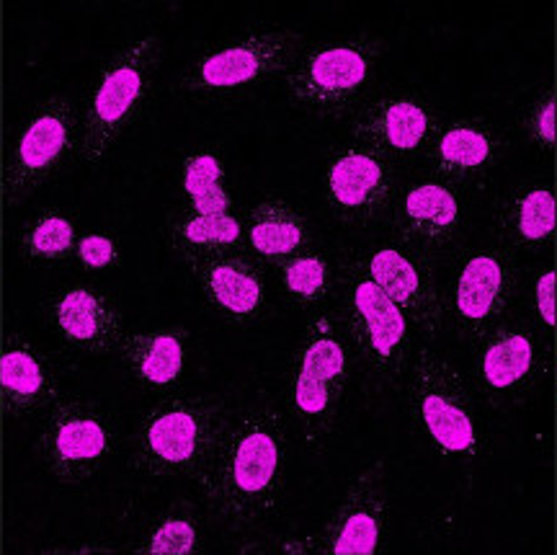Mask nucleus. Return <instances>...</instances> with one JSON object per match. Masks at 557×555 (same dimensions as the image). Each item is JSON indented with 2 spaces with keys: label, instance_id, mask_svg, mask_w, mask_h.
<instances>
[{
  "label": "nucleus",
  "instance_id": "nucleus-29",
  "mask_svg": "<svg viewBox=\"0 0 557 555\" xmlns=\"http://www.w3.org/2000/svg\"><path fill=\"white\" fill-rule=\"evenodd\" d=\"M181 182L189 199L205 197V194L225 186V161L218 150H197L181 163Z\"/></svg>",
  "mask_w": 557,
  "mask_h": 555
},
{
  "label": "nucleus",
  "instance_id": "nucleus-28",
  "mask_svg": "<svg viewBox=\"0 0 557 555\" xmlns=\"http://www.w3.org/2000/svg\"><path fill=\"white\" fill-rule=\"evenodd\" d=\"M78 227L62 212H45L34 220V225L26 233L24 246L29 259L39 263H62L75 259L78 248Z\"/></svg>",
  "mask_w": 557,
  "mask_h": 555
},
{
  "label": "nucleus",
  "instance_id": "nucleus-3",
  "mask_svg": "<svg viewBox=\"0 0 557 555\" xmlns=\"http://www.w3.org/2000/svg\"><path fill=\"white\" fill-rule=\"evenodd\" d=\"M410 419L444 460L472 468L485 455L483 416L475 391L431 344H418L406 385Z\"/></svg>",
  "mask_w": 557,
  "mask_h": 555
},
{
  "label": "nucleus",
  "instance_id": "nucleus-13",
  "mask_svg": "<svg viewBox=\"0 0 557 555\" xmlns=\"http://www.w3.org/2000/svg\"><path fill=\"white\" fill-rule=\"evenodd\" d=\"M81 150V111L65 96H54L34 109L21 130L9 163V194L50 182Z\"/></svg>",
  "mask_w": 557,
  "mask_h": 555
},
{
  "label": "nucleus",
  "instance_id": "nucleus-26",
  "mask_svg": "<svg viewBox=\"0 0 557 555\" xmlns=\"http://www.w3.org/2000/svg\"><path fill=\"white\" fill-rule=\"evenodd\" d=\"M276 276L278 287L287 295L292 308L299 310H315L329 303L338 282L329 256L315 251V248H305V251L278 261Z\"/></svg>",
  "mask_w": 557,
  "mask_h": 555
},
{
  "label": "nucleus",
  "instance_id": "nucleus-1",
  "mask_svg": "<svg viewBox=\"0 0 557 555\" xmlns=\"http://www.w3.org/2000/svg\"><path fill=\"white\" fill-rule=\"evenodd\" d=\"M287 462V419L271 406H253L230 419L212 462L194 483L214 515L238 530H250L282 509Z\"/></svg>",
  "mask_w": 557,
  "mask_h": 555
},
{
  "label": "nucleus",
  "instance_id": "nucleus-25",
  "mask_svg": "<svg viewBox=\"0 0 557 555\" xmlns=\"http://www.w3.org/2000/svg\"><path fill=\"white\" fill-rule=\"evenodd\" d=\"M243 238H246V227L235 212H184L169 225V246L181 261L235 251L243 246Z\"/></svg>",
  "mask_w": 557,
  "mask_h": 555
},
{
  "label": "nucleus",
  "instance_id": "nucleus-11",
  "mask_svg": "<svg viewBox=\"0 0 557 555\" xmlns=\"http://www.w3.org/2000/svg\"><path fill=\"white\" fill-rule=\"evenodd\" d=\"M323 197L333 218L344 225L367 227L393 210L398 197L395 163L361 143L333 150L323 176Z\"/></svg>",
  "mask_w": 557,
  "mask_h": 555
},
{
  "label": "nucleus",
  "instance_id": "nucleus-21",
  "mask_svg": "<svg viewBox=\"0 0 557 555\" xmlns=\"http://www.w3.org/2000/svg\"><path fill=\"white\" fill-rule=\"evenodd\" d=\"M500 240L508 251L540 254L553 246L557 199L553 184H527L506 194L496 212Z\"/></svg>",
  "mask_w": 557,
  "mask_h": 555
},
{
  "label": "nucleus",
  "instance_id": "nucleus-9",
  "mask_svg": "<svg viewBox=\"0 0 557 555\" xmlns=\"http://www.w3.org/2000/svg\"><path fill=\"white\" fill-rule=\"evenodd\" d=\"M517 287V259L506 246L470 248L459 256L451 276L449 305L457 333L472 349L508 318Z\"/></svg>",
  "mask_w": 557,
  "mask_h": 555
},
{
  "label": "nucleus",
  "instance_id": "nucleus-27",
  "mask_svg": "<svg viewBox=\"0 0 557 555\" xmlns=\"http://www.w3.org/2000/svg\"><path fill=\"white\" fill-rule=\"evenodd\" d=\"M137 553L150 555H197L205 551L201 522L191 509H171L139 540Z\"/></svg>",
  "mask_w": 557,
  "mask_h": 555
},
{
  "label": "nucleus",
  "instance_id": "nucleus-14",
  "mask_svg": "<svg viewBox=\"0 0 557 555\" xmlns=\"http://www.w3.org/2000/svg\"><path fill=\"white\" fill-rule=\"evenodd\" d=\"M434 103L418 94H387L372 99L354 116V143L367 145L389 163L426 156L431 140L442 127Z\"/></svg>",
  "mask_w": 557,
  "mask_h": 555
},
{
  "label": "nucleus",
  "instance_id": "nucleus-33",
  "mask_svg": "<svg viewBox=\"0 0 557 555\" xmlns=\"http://www.w3.org/2000/svg\"><path fill=\"white\" fill-rule=\"evenodd\" d=\"M189 212L197 214H225L233 212V197H230L225 186L222 189H214L205 194V197L189 199Z\"/></svg>",
  "mask_w": 557,
  "mask_h": 555
},
{
  "label": "nucleus",
  "instance_id": "nucleus-15",
  "mask_svg": "<svg viewBox=\"0 0 557 555\" xmlns=\"http://www.w3.org/2000/svg\"><path fill=\"white\" fill-rule=\"evenodd\" d=\"M389 212L398 243L421 254L423 259L455 246L465 227L462 194L442 178L410 184L395 197Z\"/></svg>",
  "mask_w": 557,
  "mask_h": 555
},
{
  "label": "nucleus",
  "instance_id": "nucleus-17",
  "mask_svg": "<svg viewBox=\"0 0 557 555\" xmlns=\"http://www.w3.org/2000/svg\"><path fill=\"white\" fill-rule=\"evenodd\" d=\"M508 152V140L496 124L483 116H457L442 122L426 150V161L436 178L457 189L483 184Z\"/></svg>",
  "mask_w": 557,
  "mask_h": 555
},
{
  "label": "nucleus",
  "instance_id": "nucleus-18",
  "mask_svg": "<svg viewBox=\"0 0 557 555\" xmlns=\"http://www.w3.org/2000/svg\"><path fill=\"white\" fill-rule=\"evenodd\" d=\"M199 293L212 305L214 313H220L227 323L246 325L259 321L267 313L269 289L263 280L261 267L246 251H235L199 256L186 259Z\"/></svg>",
  "mask_w": 557,
  "mask_h": 555
},
{
  "label": "nucleus",
  "instance_id": "nucleus-32",
  "mask_svg": "<svg viewBox=\"0 0 557 555\" xmlns=\"http://www.w3.org/2000/svg\"><path fill=\"white\" fill-rule=\"evenodd\" d=\"M534 310L542 329L553 331L557 323V276L553 267H545L534 276Z\"/></svg>",
  "mask_w": 557,
  "mask_h": 555
},
{
  "label": "nucleus",
  "instance_id": "nucleus-23",
  "mask_svg": "<svg viewBox=\"0 0 557 555\" xmlns=\"http://www.w3.org/2000/svg\"><path fill=\"white\" fill-rule=\"evenodd\" d=\"M120 354L132 378L156 391H171L186 370V333L178 329L127 333Z\"/></svg>",
  "mask_w": 557,
  "mask_h": 555
},
{
  "label": "nucleus",
  "instance_id": "nucleus-19",
  "mask_svg": "<svg viewBox=\"0 0 557 555\" xmlns=\"http://www.w3.org/2000/svg\"><path fill=\"white\" fill-rule=\"evenodd\" d=\"M50 325L62 344L83 354L120 351L127 336L120 303L96 284H73L54 295Z\"/></svg>",
  "mask_w": 557,
  "mask_h": 555
},
{
  "label": "nucleus",
  "instance_id": "nucleus-30",
  "mask_svg": "<svg viewBox=\"0 0 557 555\" xmlns=\"http://www.w3.org/2000/svg\"><path fill=\"white\" fill-rule=\"evenodd\" d=\"M524 135L540 152H553L557 145V96L555 88L542 91L524 114Z\"/></svg>",
  "mask_w": 557,
  "mask_h": 555
},
{
  "label": "nucleus",
  "instance_id": "nucleus-20",
  "mask_svg": "<svg viewBox=\"0 0 557 555\" xmlns=\"http://www.w3.org/2000/svg\"><path fill=\"white\" fill-rule=\"evenodd\" d=\"M0 387L5 408L13 416L52 408L60 398V378L54 362L34 342L11 338L0 357Z\"/></svg>",
  "mask_w": 557,
  "mask_h": 555
},
{
  "label": "nucleus",
  "instance_id": "nucleus-8",
  "mask_svg": "<svg viewBox=\"0 0 557 555\" xmlns=\"http://www.w3.org/2000/svg\"><path fill=\"white\" fill-rule=\"evenodd\" d=\"M120 421L86 395H62L50 408L41 455L54 481L81 485L99 476L120 449Z\"/></svg>",
  "mask_w": 557,
  "mask_h": 555
},
{
  "label": "nucleus",
  "instance_id": "nucleus-31",
  "mask_svg": "<svg viewBox=\"0 0 557 555\" xmlns=\"http://www.w3.org/2000/svg\"><path fill=\"white\" fill-rule=\"evenodd\" d=\"M75 259L90 272H107L122 261L120 246L107 233H83L75 248Z\"/></svg>",
  "mask_w": 557,
  "mask_h": 555
},
{
  "label": "nucleus",
  "instance_id": "nucleus-2",
  "mask_svg": "<svg viewBox=\"0 0 557 555\" xmlns=\"http://www.w3.org/2000/svg\"><path fill=\"white\" fill-rule=\"evenodd\" d=\"M230 427V414L212 395H169L139 419L129 447V470L145 478L191 481L205 473Z\"/></svg>",
  "mask_w": 557,
  "mask_h": 555
},
{
  "label": "nucleus",
  "instance_id": "nucleus-10",
  "mask_svg": "<svg viewBox=\"0 0 557 555\" xmlns=\"http://www.w3.org/2000/svg\"><path fill=\"white\" fill-rule=\"evenodd\" d=\"M475 354V387L496 408L524 400L549 372V344L521 318H504Z\"/></svg>",
  "mask_w": 557,
  "mask_h": 555
},
{
  "label": "nucleus",
  "instance_id": "nucleus-12",
  "mask_svg": "<svg viewBox=\"0 0 557 555\" xmlns=\"http://www.w3.org/2000/svg\"><path fill=\"white\" fill-rule=\"evenodd\" d=\"M369 276L406 313L418 342L434 344L447 325V300L431 272L429 259L403 243H385L361 254Z\"/></svg>",
  "mask_w": 557,
  "mask_h": 555
},
{
  "label": "nucleus",
  "instance_id": "nucleus-24",
  "mask_svg": "<svg viewBox=\"0 0 557 555\" xmlns=\"http://www.w3.org/2000/svg\"><path fill=\"white\" fill-rule=\"evenodd\" d=\"M348 346L351 344H348L341 321L329 313H315L305 325V336L295 354L292 374L344 393L348 370H351Z\"/></svg>",
  "mask_w": 557,
  "mask_h": 555
},
{
  "label": "nucleus",
  "instance_id": "nucleus-5",
  "mask_svg": "<svg viewBox=\"0 0 557 555\" xmlns=\"http://www.w3.org/2000/svg\"><path fill=\"white\" fill-rule=\"evenodd\" d=\"M336 293L341 297V325L351 349L364 365L393 387L403 391L416 354V331L408 318L377 287L364 267L361 254L341 263Z\"/></svg>",
  "mask_w": 557,
  "mask_h": 555
},
{
  "label": "nucleus",
  "instance_id": "nucleus-4",
  "mask_svg": "<svg viewBox=\"0 0 557 555\" xmlns=\"http://www.w3.org/2000/svg\"><path fill=\"white\" fill-rule=\"evenodd\" d=\"M160 58L163 41L152 32L139 34L111 54L81 109V163L90 169L101 165L143 116L156 91Z\"/></svg>",
  "mask_w": 557,
  "mask_h": 555
},
{
  "label": "nucleus",
  "instance_id": "nucleus-22",
  "mask_svg": "<svg viewBox=\"0 0 557 555\" xmlns=\"http://www.w3.org/2000/svg\"><path fill=\"white\" fill-rule=\"evenodd\" d=\"M246 243L259 259L278 263L305 248H312V227L295 205L282 197L261 199L248 212Z\"/></svg>",
  "mask_w": 557,
  "mask_h": 555
},
{
  "label": "nucleus",
  "instance_id": "nucleus-7",
  "mask_svg": "<svg viewBox=\"0 0 557 555\" xmlns=\"http://www.w3.org/2000/svg\"><path fill=\"white\" fill-rule=\"evenodd\" d=\"M308 47L305 37L284 26H261L209 47L186 71L181 88L194 99L238 96L282 78Z\"/></svg>",
  "mask_w": 557,
  "mask_h": 555
},
{
  "label": "nucleus",
  "instance_id": "nucleus-6",
  "mask_svg": "<svg viewBox=\"0 0 557 555\" xmlns=\"http://www.w3.org/2000/svg\"><path fill=\"white\" fill-rule=\"evenodd\" d=\"M382 60V41L372 34L308 45L282 75L295 107L318 116H341L364 99Z\"/></svg>",
  "mask_w": 557,
  "mask_h": 555
},
{
  "label": "nucleus",
  "instance_id": "nucleus-16",
  "mask_svg": "<svg viewBox=\"0 0 557 555\" xmlns=\"http://www.w3.org/2000/svg\"><path fill=\"white\" fill-rule=\"evenodd\" d=\"M387 535L385 462H372L348 483L336 515L329 519L315 551L329 555H374Z\"/></svg>",
  "mask_w": 557,
  "mask_h": 555
}]
</instances>
